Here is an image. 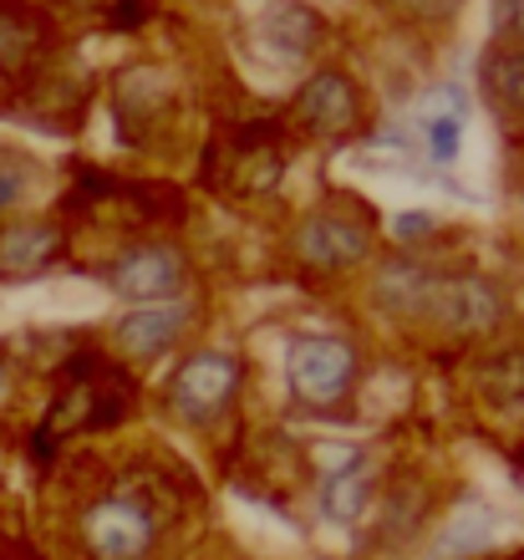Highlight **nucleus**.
Segmentation results:
<instances>
[{"label": "nucleus", "mask_w": 524, "mask_h": 560, "mask_svg": "<svg viewBox=\"0 0 524 560\" xmlns=\"http://www.w3.org/2000/svg\"><path fill=\"white\" fill-rule=\"evenodd\" d=\"M286 372H291V387L301 398L326 408V402L341 398L351 387V377H357V352H351L341 337H306L291 347Z\"/></svg>", "instance_id": "1"}, {"label": "nucleus", "mask_w": 524, "mask_h": 560, "mask_svg": "<svg viewBox=\"0 0 524 560\" xmlns=\"http://www.w3.org/2000/svg\"><path fill=\"white\" fill-rule=\"evenodd\" d=\"M449 331H489L504 322V291L484 276H438L428 306Z\"/></svg>", "instance_id": "2"}, {"label": "nucleus", "mask_w": 524, "mask_h": 560, "mask_svg": "<svg viewBox=\"0 0 524 560\" xmlns=\"http://www.w3.org/2000/svg\"><path fill=\"white\" fill-rule=\"evenodd\" d=\"M82 530H88V546L97 560H138L148 550V540H153V515L138 500L117 494V500L92 504Z\"/></svg>", "instance_id": "3"}, {"label": "nucleus", "mask_w": 524, "mask_h": 560, "mask_svg": "<svg viewBox=\"0 0 524 560\" xmlns=\"http://www.w3.org/2000/svg\"><path fill=\"white\" fill-rule=\"evenodd\" d=\"M234 383H240V362L224 352H199L189 357L174 377V408L184 418H214L230 402Z\"/></svg>", "instance_id": "4"}, {"label": "nucleus", "mask_w": 524, "mask_h": 560, "mask_svg": "<svg viewBox=\"0 0 524 560\" xmlns=\"http://www.w3.org/2000/svg\"><path fill=\"white\" fill-rule=\"evenodd\" d=\"M117 295L128 301H159V295H174L184 285V260H178L168 245H143V250L123 255L113 270H107Z\"/></svg>", "instance_id": "5"}, {"label": "nucleus", "mask_w": 524, "mask_h": 560, "mask_svg": "<svg viewBox=\"0 0 524 560\" xmlns=\"http://www.w3.org/2000/svg\"><path fill=\"white\" fill-rule=\"evenodd\" d=\"M295 113L316 133H347L357 113H362V103H357V88L341 72H316L295 97Z\"/></svg>", "instance_id": "6"}, {"label": "nucleus", "mask_w": 524, "mask_h": 560, "mask_svg": "<svg viewBox=\"0 0 524 560\" xmlns=\"http://www.w3.org/2000/svg\"><path fill=\"white\" fill-rule=\"evenodd\" d=\"M366 255V230L351 220H336V214H321V220H306L301 230V260L321 270H341V266H357Z\"/></svg>", "instance_id": "7"}, {"label": "nucleus", "mask_w": 524, "mask_h": 560, "mask_svg": "<svg viewBox=\"0 0 524 560\" xmlns=\"http://www.w3.org/2000/svg\"><path fill=\"white\" fill-rule=\"evenodd\" d=\"M189 326V306H153V311H132V316H123V326H117V341H123V352L132 357H159L174 347V337Z\"/></svg>", "instance_id": "8"}, {"label": "nucleus", "mask_w": 524, "mask_h": 560, "mask_svg": "<svg viewBox=\"0 0 524 560\" xmlns=\"http://www.w3.org/2000/svg\"><path fill=\"white\" fill-rule=\"evenodd\" d=\"M57 250H61V235L51 224H15V230L0 235V276L5 280L36 276V270L51 266Z\"/></svg>", "instance_id": "9"}, {"label": "nucleus", "mask_w": 524, "mask_h": 560, "mask_svg": "<svg viewBox=\"0 0 524 560\" xmlns=\"http://www.w3.org/2000/svg\"><path fill=\"white\" fill-rule=\"evenodd\" d=\"M433 270L418 266V260H393V266H382L377 285H372V295H377L382 311H422L428 306V291H433Z\"/></svg>", "instance_id": "10"}, {"label": "nucleus", "mask_w": 524, "mask_h": 560, "mask_svg": "<svg viewBox=\"0 0 524 560\" xmlns=\"http://www.w3.org/2000/svg\"><path fill=\"white\" fill-rule=\"evenodd\" d=\"M366 494H372V474H366V458H347L341 469L326 474V485H321V510L331 520H357L366 510Z\"/></svg>", "instance_id": "11"}, {"label": "nucleus", "mask_w": 524, "mask_h": 560, "mask_svg": "<svg viewBox=\"0 0 524 560\" xmlns=\"http://www.w3.org/2000/svg\"><path fill=\"white\" fill-rule=\"evenodd\" d=\"M489 88L499 103L524 107V51H499L489 57Z\"/></svg>", "instance_id": "12"}, {"label": "nucleus", "mask_w": 524, "mask_h": 560, "mask_svg": "<svg viewBox=\"0 0 524 560\" xmlns=\"http://www.w3.org/2000/svg\"><path fill=\"white\" fill-rule=\"evenodd\" d=\"M316 15L301 11V5H286V11L276 15V42L286 46V51H311V42H316Z\"/></svg>", "instance_id": "13"}, {"label": "nucleus", "mask_w": 524, "mask_h": 560, "mask_svg": "<svg viewBox=\"0 0 524 560\" xmlns=\"http://www.w3.org/2000/svg\"><path fill=\"white\" fill-rule=\"evenodd\" d=\"M458 113H443V118L428 122V143H433V159L438 163H453L458 159Z\"/></svg>", "instance_id": "14"}, {"label": "nucleus", "mask_w": 524, "mask_h": 560, "mask_svg": "<svg viewBox=\"0 0 524 560\" xmlns=\"http://www.w3.org/2000/svg\"><path fill=\"white\" fill-rule=\"evenodd\" d=\"M31 36L15 21H0V67H21V57H26Z\"/></svg>", "instance_id": "15"}, {"label": "nucleus", "mask_w": 524, "mask_h": 560, "mask_svg": "<svg viewBox=\"0 0 524 560\" xmlns=\"http://www.w3.org/2000/svg\"><path fill=\"white\" fill-rule=\"evenodd\" d=\"M499 31L524 36V0H499Z\"/></svg>", "instance_id": "16"}, {"label": "nucleus", "mask_w": 524, "mask_h": 560, "mask_svg": "<svg viewBox=\"0 0 524 560\" xmlns=\"http://www.w3.org/2000/svg\"><path fill=\"white\" fill-rule=\"evenodd\" d=\"M393 230H397V240H422L433 230V220H428V214H397Z\"/></svg>", "instance_id": "17"}, {"label": "nucleus", "mask_w": 524, "mask_h": 560, "mask_svg": "<svg viewBox=\"0 0 524 560\" xmlns=\"http://www.w3.org/2000/svg\"><path fill=\"white\" fill-rule=\"evenodd\" d=\"M21 199V178L15 174H0V209H11Z\"/></svg>", "instance_id": "18"}, {"label": "nucleus", "mask_w": 524, "mask_h": 560, "mask_svg": "<svg viewBox=\"0 0 524 560\" xmlns=\"http://www.w3.org/2000/svg\"><path fill=\"white\" fill-rule=\"evenodd\" d=\"M0 383H5V362H0Z\"/></svg>", "instance_id": "19"}]
</instances>
